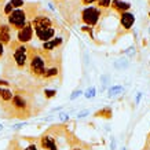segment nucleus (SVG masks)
Segmentation results:
<instances>
[{
	"mask_svg": "<svg viewBox=\"0 0 150 150\" xmlns=\"http://www.w3.org/2000/svg\"><path fill=\"white\" fill-rule=\"evenodd\" d=\"M14 96L10 102L8 108L4 112L7 118H18V120H28L40 113L41 108L36 105L35 92L23 88H13Z\"/></svg>",
	"mask_w": 150,
	"mask_h": 150,
	"instance_id": "obj_1",
	"label": "nucleus"
},
{
	"mask_svg": "<svg viewBox=\"0 0 150 150\" xmlns=\"http://www.w3.org/2000/svg\"><path fill=\"white\" fill-rule=\"evenodd\" d=\"M100 18H103V14L96 6H87V7H81V10L77 13L76 22L90 28H96Z\"/></svg>",
	"mask_w": 150,
	"mask_h": 150,
	"instance_id": "obj_2",
	"label": "nucleus"
},
{
	"mask_svg": "<svg viewBox=\"0 0 150 150\" xmlns=\"http://www.w3.org/2000/svg\"><path fill=\"white\" fill-rule=\"evenodd\" d=\"M135 23V15L129 11L127 13H123L118 15V25H117V30H116V35H114V40L113 43L118 41L123 36L125 35H129L132 33V26Z\"/></svg>",
	"mask_w": 150,
	"mask_h": 150,
	"instance_id": "obj_3",
	"label": "nucleus"
},
{
	"mask_svg": "<svg viewBox=\"0 0 150 150\" xmlns=\"http://www.w3.org/2000/svg\"><path fill=\"white\" fill-rule=\"evenodd\" d=\"M6 22L8 23V26L11 28L13 32H17L21 28H23L28 22H30V19L28 17V13L25 11L23 7L17 10H13L11 13L6 17Z\"/></svg>",
	"mask_w": 150,
	"mask_h": 150,
	"instance_id": "obj_4",
	"label": "nucleus"
},
{
	"mask_svg": "<svg viewBox=\"0 0 150 150\" xmlns=\"http://www.w3.org/2000/svg\"><path fill=\"white\" fill-rule=\"evenodd\" d=\"M57 80L62 81V57L57 58L50 66H47L40 81L43 86H47V84H51L52 81H57Z\"/></svg>",
	"mask_w": 150,
	"mask_h": 150,
	"instance_id": "obj_5",
	"label": "nucleus"
},
{
	"mask_svg": "<svg viewBox=\"0 0 150 150\" xmlns=\"http://www.w3.org/2000/svg\"><path fill=\"white\" fill-rule=\"evenodd\" d=\"M30 23H32L33 30L43 29V28H50V26H61L54 15L50 14L47 10H44L43 7H41V10L39 11V14L30 21Z\"/></svg>",
	"mask_w": 150,
	"mask_h": 150,
	"instance_id": "obj_6",
	"label": "nucleus"
},
{
	"mask_svg": "<svg viewBox=\"0 0 150 150\" xmlns=\"http://www.w3.org/2000/svg\"><path fill=\"white\" fill-rule=\"evenodd\" d=\"M6 150H40L32 137H15L8 142Z\"/></svg>",
	"mask_w": 150,
	"mask_h": 150,
	"instance_id": "obj_7",
	"label": "nucleus"
},
{
	"mask_svg": "<svg viewBox=\"0 0 150 150\" xmlns=\"http://www.w3.org/2000/svg\"><path fill=\"white\" fill-rule=\"evenodd\" d=\"M61 32H64L62 26H50V28H43V29H37L35 30V36L33 39H36L39 43H46L50 41L51 39H54L55 36H58Z\"/></svg>",
	"mask_w": 150,
	"mask_h": 150,
	"instance_id": "obj_8",
	"label": "nucleus"
},
{
	"mask_svg": "<svg viewBox=\"0 0 150 150\" xmlns=\"http://www.w3.org/2000/svg\"><path fill=\"white\" fill-rule=\"evenodd\" d=\"M14 33H15V40L21 44H30V41L33 40V36H35V30H33L30 22H28L23 28H21L19 30Z\"/></svg>",
	"mask_w": 150,
	"mask_h": 150,
	"instance_id": "obj_9",
	"label": "nucleus"
},
{
	"mask_svg": "<svg viewBox=\"0 0 150 150\" xmlns=\"http://www.w3.org/2000/svg\"><path fill=\"white\" fill-rule=\"evenodd\" d=\"M65 44V37L62 36H55L54 39H51L50 41H46V43H43L40 46V48L43 50L48 51V52H57V51L62 50V47Z\"/></svg>",
	"mask_w": 150,
	"mask_h": 150,
	"instance_id": "obj_10",
	"label": "nucleus"
},
{
	"mask_svg": "<svg viewBox=\"0 0 150 150\" xmlns=\"http://www.w3.org/2000/svg\"><path fill=\"white\" fill-rule=\"evenodd\" d=\"M13 40V30L6 22V19L0 21V43L4 47H7Z\"/></svg>",
	"mask_w": 150,
	"mask_h": 150,
	"instance_id": "obj_11",
	"label": "nucleus"
},
{
	"mask_svg": "<svg viewBox=\"0 0 150 150\" xmlns=\"http://www.w3.org/2000/svg\"><path fill=\"white\" fill-rule=\"evenodd\" d=\"M14 96V90L13 88H4V87H0V109L4 113L7 108H8L10 102Z\"/></svg>",
	"mask_w": 150,
	"mask_h": 150,
	"instance_id": "obj_12",
	"label": "nucleus"
},
{
	"mask_svg": "<svg viewBox=\"0 0 150 150\" xmlns=\"http://www.w3.org/2000/svg\"><path fill=\"white\" fill-rule=\"evenodd\" d=\"M131 8V4L127 3V1H123V0H112V4H110V10L114 11L116 14H123L129 11Z\"/></svg>",
	"mask_w": 150,
	"mask_h": 150,
	"instance_id": "obj_13",
	"label": "nucleus"
},
{
	"mask_svg": "<svg viewBox=\"0 0 150 150\" xmlns=\"http://www.w3.org/2000/svg\"><path fill=\"white\" fill-rule=\"evenodd\" d=\"M94 117L95 118H105V120H110V118L113 117V110L110 106H105L102 109L96 110L95 113H94Z\"/></svg>",
	"mask_w": 150,
	"mask_h": 150,
	"instance_id": "obj_14",
	"label": "nucleus"
},
{
	"mask_svg": "<svg viewBox=\"0 0 150 150\" xmlns=\"http://www.w3.org/2000/svg\"><path fill=\"white\" fill-rule=\"evenodd\" d=\"M110 4H112V0H98L96 4H94V6H96V7L102 11L103 18H106L110 13Z\"/></svg>",
	"mask_w": 150,
	"mask_h": 150,
	"instance_id": "obj_15",
	"label": "nucleus"
},
{
	"mask_svg": "<svg viewBox=\"0 0 150 150\" xmlns=\"http://www.w3.org/2000/svg\"><path fill=\"white\" fill-rule=\"evenodd\" d=\"M123 92H124L123 86H112V87H109V90H108V96H109V98H114V96L120 95V94H123Z\"/></svg>",
	"mask_w": 150,
	"mask_h": 150,
	"instance_id": "obj_16",
	"label": "nucleus"
},
{
	"mask_svg": "<svg viewBox=\"0 0 150 150\" xmlns=\"http://www.w3.org/2000/svg\"><path fill=\"white\" fill-rule=\"evenodd\" d=\"M43 96L46 98V100L52 99L54 96H57V90L55 88H43Z\"/></svg>",
	"mask_w": 150,
	"mask_h": 150,
	"instance_id": "obj_17",
	"label": "nucleus"
},
{
	"mask_svg": "<svg viewBox=\"0 0 150 150\" xmlns=\"http://www.w3.org/2000/svg\"><path fill=\"white\" fill-rule=\"evenodd\" d=\"M80 29H81V32L87 33V35L90 36V39H91V40L94 41V43H96V44H99V43H98V41L95 40V36H94V28H90V26H86V25H83V26L80 28Z\"/></svg>",
	"mask_w": 150,
	"mask_h": 150,
	"instance_id": "obj_18",
	"label": "nucleus"
},
{
	"mask_svg": "<svg viewBox=\"0 0 150 150\" xmlns=\"http://www.w3.org/2000/svg\"><path fill=\"white\" fill-rule=\"evenodd\" d=\"M84 94V96H86L87 99H90V98H94V96L96 95V88L95 87H90L88 90H86V91L83 92Z\"/></svg>",
	"mask_w": 150,
	"mask_h": 150,
	"instance_id": "obj_19",
	"label": "nucleus"
},
{
	"mask_svg": "<svg viewBox=\"0 0 150 150\" xmlns=\"http://www.w3.org/2000/svg\"><path fill=\"white\" fill-rule=\"evenodd\" d=\"M96 1H98V0H77V4H79V7L81 8V7H87V6L96 4Z\"/></svg>",
	"mask_w": 150,
	"mask_h": 150,
	"instance_id": "obj_20",
	"label": "nucleus"
},
{
	"mask_svg": "<svg viewBox=\"0 0 150 150\" xmlns=\"http://www.w3.org/2000/svg\"><path fill=\"white\" fill-rule=\"evenodd\" d=\"M10 4L13 6L14 10L17 8H21V7H23V4H25V0H8Z\"/></svg>",
	"mask_w": 150,
	"mask_h": 150,
	"instance_id": "obj_21",
	"label": "nucleus"
},
{
	"mask_svg": "<svg viewBox=\"0 0 150 150\" xmlns=\"http://www.w3.org/2000/svg\"><path fill=\"white\" fill-rule=\"evenodd\" d=\"M109 81H110V76H108V74H105V76L100 77V83H102V87H103V88H102V91L109 86Z\"/></svg>",
	"mask_w": 150,
	"mask_h": 150,
	"instance_id": "obj_22",
	"label": "nucleus"
},
{
	"mask_svg": "<svg viewBox=\"0 0 150 150\" xmlns=\"http://www.w3.org/2000/svg\"><path fill=\"white\" fill-rule=\"evenodd\" d=\"M58 118L61 123H68L69 121V113H65V112H61L58 114Z\"/></svg>",
	"mask_w": 150,
	"mask_h": 150,
	"instance_id": "obj_23",
	"label": "nucleus"
},
{
	"mask_svg": "<svg viewBox=\"0 0 150 150\" xmlns=\"http://www.w3.org/2000/svg\"><path fill=\"white\" fill-rule=\"evenodd\" d=\"M81 94H83V91L80 90V88H79V90H74V91H73L72 94H70V96H69V99H70V100H74L76 98H77V96L81 95Z\"/></svg>",
	"mask_w": 150,
	"mask_h": 150,
	"instance_id": "obj_24",
	"label": "nucleus"
},
{
	"mask_svg": "<svg viewBox=\"0 0 150 150\" xmlns=\"http://www.w3.org/2000/svg\"><path fill=\"white\" fill-rule=\"evenodd\" d=\"M0 87H4V88H11V83L8 80H4V79H0Z\"/></svg>",
	"mask_w": 150,
	"mask_h": 150,
	"instance_id": "obj_25",
	"label": "nucleus"
},
{
	"mask_svg": "<svg viewBox=\"0 0 150 150\" xmlns=\"http://www.w3.org/2000/svg\"><path fill=\"white\" fill-rule=\"evenodd\" d=\"M86 116H90V110H83V112H79L76 117H77V118H83V117H86Z\"/></svg>",
	"mask_w": 150,
	"mask_h": 150,
	"instance_id": "obj_26",
	"label": "nucleus"
},
{
	"mask_svg": "<svg viewBox=\"0 0 150 150\" xmlns=\"http://www.w3.org/2000/svg\"><path fill=\"white\" fill-rule=\"evenodd\" d=\"M4 54H6V47L0 43V61H3V58H4Z\"/></svg>",
	"mask_w": 150,
	"mask_h": 150,
	"instance_id": "obj_27",
	"label": "nucleus"
},
{
	"mask_svg": "<svg viewBox=\"0 0 150 150\" xmlns=\"http://www.w3.org/2000/svg\"><path fill=\"white\" fill-rule=\"evenodd\" d=\"M110 150H116V139L112 138V143H110Z\"/></svg>",
	"mask_w": 150,
	"mask_h": 150,
	"instance_id": "obj_28",
	"label": "nucleus"
},
{
	"mask_svg": "<svg viewBox=\"0 0 150 150\" xmlns=\"http://www.w3.org/2000/svg\"><path fill=\"white\" fill-rule=\"evenodd\" d=\"M142 98V92H138V95H137V100H135V103H139V100H141Z\"/></svg>",
	"mask_w": 150,
	"mask_h": 150,
	"instance_id": "obj_29",
	"label": "nucleus"
},
{
	"mask_svg": "<svg viewBox=\"0 0 150 150\" xmlns=\"http://www.w3.org/2000/svg\"><path fill=\"white\" fill-rule=\"evenodd\" d=\"M52 1H54L57 6H61V4H62V3L65 1V0H52Z\"/></svg>",
	"mask_w": 150,
	"mask_h": 150,
	"instance_id": "obj_30",
	"label": "nucleus"
},
{
	"mask_svg": "<svg viewBox=\"0 0 150 150\" xmlns=\"http://www.w3.org/2000/svg\"><path fill=\"white\" fill-rule=\"evenodd\" d=\"M121 150H127V147H123V149H121Z\"/></svg>",
	"mask_w": 150,
	"mask_h": 150,
	"instance_id": "obj_31",
	"label": "nucleus"
},
{
	"mask_svg": "<svg viewBox=\"0 0 150 150\" xmlns=\"http://www.w3.org/2000/svg\"><path fill=\"white\" fill-rule=\"evenodd\" d=\"M69 1H77V0H69Z\"/></svg>",
	"mask_w": 150,
	"mask_h": 150,
	"instance_id": "obj_32",
	"label": "nucleus"
},
{
	"mask_svg": "<svg viewBox=\"0 0 150 150\" xmlns=\"http://www.w3.org/2000/svg\"><path fill=\"white\" fill-rule=\"evenodd\" d=\"M147 3H149V6H150V0H147Z\"/></svg>",
	"mask_w": 150,
	"mask_h": 150,
	"instance_id": "obj_33",
	"label": "nucleus"
},
{
	"mask_svg": "<svg viewBox=\"0 0 150 150\" xmlns=\"http://www.w3.org/2000/svg\"><path fill=\"white\" fill-rule=\"evenodd\" d=\"M147 15H149V18H150V11H149V14H147Z\"/></svg>",
	"mask_w": 150,
	"mask_h": 150,
	"instance_id": "obj_34",
	"label": "nucleus"
},
{
	"mask_svg": "<svg viewBox=\"0 0 150 150\" xmlns=\"http://www.w3.org/2000/svg\"><path fill=\"white\" fill-rule=\"evenodd\" d=\"M149 33H150V28H149Z\"/></svg>",
	"mask_w": 150,
	"mask_h": 150,
	"instance_id": "obj_35",
	"label": "nucleus"
},
{
	"mask_svg": "<svg viewBox=\"0 0 150 150\" xmlns=\"http://www.w3.org/2000/svg\"><path fill=\"white\" fill-rule=\"evenodd\" d=\"M0 21H3V19H1V18H0Z\"/></svg>",
	"mask_w": 150,
	"mask_h": 150,
	"instance_id": "obj_36",
	"label": "nucleus"
}]
</instances>
